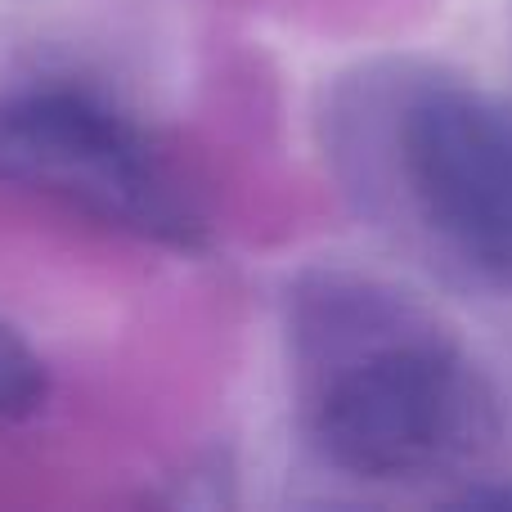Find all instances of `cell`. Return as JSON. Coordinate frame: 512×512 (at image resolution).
<instances>
[{
  "mask_svg": "<svg viewBox=\"0 0 512 512\" xmlns=\"http://www.w3.org/2000/svg\"><path fill=\"white\" fill-rule=\"evenodd\" d=\"M288 337L306 441L364 486L472 481L504 441L490 373L427 306L351 270L301 274Z\"/></svg>",
  "mask_w": 512,
  "mask_h": 512,
  "instance_id": "cell-1",
  "label": "cell"
},
{
  "mask_svg": "<svg viewBox=\"0 0 512 512\" xmlns=\"http://www.w3.org/2000/svg\"><path fill=\"white\" fill-rule=\"evenodd\" d=\"M0 189L171 252H198L212 239L203 194L176 153L81 86L0 95Z\"/></svg>",
  "mask_w": 512,
  "mask_h": 512,
  "instance_id": "cell-2",
  "label": "cell"
},
{
  "mask_svg": "<svg viewBox=\"0 0 512 512\" xmlns=\"http://www.w3.org/2000/svg\"><path fill=\"white\" fill-rule=\"evenodd\" d=\"M382 117V176L445 261L512 292V104L436 68L364 86Z\"/></svg>",
  "mask_w": 512,
  "mask_h": 512,
  "instance_id": "cell-3",
  "label": "cell"
},
{
  "mask_svg": "<svg viewBox=\"0 0 512 512\" xmlns=\"http://www.w3.org/2000/svg\"><path fill=\"white\" fill-rule=\"evenodd\" d=\"M50 369L14 324L0 319V423L36 418L50 400Z\"/></svg>",
  "mask_w": 512,
  "mask_h": 512,
  "instance_id": "cell-4",
  "label": "cell"
}]
</instances>
